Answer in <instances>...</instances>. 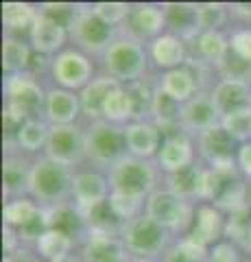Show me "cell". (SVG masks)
Here are the masks:
<instances>
[{"label": "cell", "mask_w": 251, "mask_h": 262, "mask_svg": "<svg viewBox=\"0 0 251 262\" xmlns=\"http://www.w3.org/2000/svg\"><path fill=\"white\" fill-rule=\"evenodd\" d=\"M75 177L70 175L66 164H59L51 158L39 160L31 168V186L29 190L42 201H59L72 190Z\"/></svg>", "instance_id": "6da1fadb"}, {"label": "cell", "mask_w": 251, "mask_h": 262, "mask_svg": "<svg viewBox=\"0 0 251 262\" xmlns=\"http://www.w3.org/2000/svg\"><path fill=\"white\" fill-rule=\"evenodd\" d=\"M153 182H155V173H153V168L140 158L118 160L114 166H111V173H109L111 192L135 196V199H142L147 192H151Z\"/></svg>", "instance_id": "7a4b0ae2"}, {"label": "cell", "mask_w": 251, "mask_h": 262, "mask_svg": "<svg viewBox=\"0 0 251 262\" xmlns=\"http://www.w3.org/2000/svg\"><path fill=\"white\" fill-rule=\"evenodd\" d=\"M105 68L116 81H135L147 70V55L133 39H118L105 51Z\"/></svg>", "instance_id": "3957f363"}, {"label": "cell", "mask_w": 251, "mask_h": 262, "mask_svg": "<svg viewBox=\"0 0 251 262\" xmlns=\"http://www.w3.org/2000/svg\"><path fill=\"white\" fill-rule=\"evenodd\" d=\"M166 227L159 225L157 221H153L151 216L131 219L123 227V241L127 249L131 253H138V256H155L166 245Z\"/></svg>", "instance_id": "277c9868"}, {"label": "cell", "mask_w": 251, "mask_h": 262, "mask_svg": "<svg viewBox=\"0 0 251 262\" xmlns=\"http://www.w3.org/2000/svg\"><path fill=\"white\" fill-rule=\"evenodd\" d=\"M127 149L125 131L116 129L109 122H94L85 136V151L96 162H118Z\"/></svg>", "instance_id": "5b68a950"}, {"label": "cell", "mask_w": 251, "mask_h": 262, "mask_svg": "<svg viewBox=\"0 0 251 262\" xmlns=\"http://www.w3.org/2000/svg\"><path fill=\"white\" fill-rule=\"evenodd\" d=\"M44 92L33 79L29 77H9L7 79V112H11L22 122L31 120V116L42 107Z\"/></svg>", "instance_id": "8992f818"}, {"label": "cell", "mask_w": 251, "mask_h": 262, "mask_svg": "<svg viewBox=\"0 0 251 262\" xmlns=\"http://www.w3.org/2000/svg\"><path fill=\"white\" fill-rule=\"evenodd\" d=\"M147 216L166 229H181L190 221V208L181 196L171 190H157L147 201Z\"/></svg>", "instance_id": "52a82bcc"}, {"label": "cell", "mask_w": 251, "mask_h": 262, "mask_svg": "<svg viewBox=\"0 0 251 262\" xmlns=\"http://www.w3.org/2000/svg\"><path fill=\"white\" fill-rule=\"evenodd\" d=\"M48 158L59 162V164H75L79 162L85 151V136H81V131L75 125H55L48 134L46 142Z\"/></svg>", "instance_id": "ba28073f"}, {"label": "cell", "mask_w": 251, "mask_h": 262, "mask_svg": "<svg viewBox=\"0 0 251 262\" xmlns=\"http://www.w3.org/2000/svg\"><path fill=\"white\" fill-rule=\"evenodd\" d=\"M70 31L72 37L87 51H101L111 39V24L101 20L94 11H79Z\"/></svg>", "instance_id": "9c48e42d"}, {"label": "cell", "mask_w": 251, "mask_h": 262, "mask_svg": "<svg viewBox=\"0 0 251 262\" xmlns=\"http://www.w3.org/2000/svg\"><path fill=\"white\" fill-rule=\"evenodd\" d=\"M92 66L81 53L77 51H66L61 53L57 59L53 61V75L57 79V83H61L63 88L75 90L81 85H87V79H90Z\"/></svg>", "instance_id": "30bf717a"}, {"label": "cell", "mask_w": 251, "mask_h": 262, "mask_svg": "<svg viewBox=\"0 0 251 262\" xmlns=\"http://www.w3.org/2000/svg\"><path fill=\"white\" fill-rule=\"evenodd\" d=\"M212 101L216 105V110L221 112V116H227V114L240 112V110H247V107H251L249 83H245V81L225 79L214 88Z\"/></svg>", "instance_id": "8fae6325"}, {"label": "cell", "mask_w": 251, "mask_h": 262, "mask_svg": "<svg viewBox=\"0 0 251 262\" xmlns=\"http://www.w3.org/2000/svg\"><path fill=\"white\" fill-rule=\"evenodd\" d=\"M218 118H223V116L216 110L212 96H192L181 107V125L188 129H197L201 134L216 127Z\"/></svg>", "instance_id": "7c38bea8"}, {"label": "cell", "mask_w": 251, "mask_h": 262, "mask_svg": "<svg viewBox=\"0 0 251 262\" xmlns=\"http://www.w3.org/2000/svg\"><path fill=\"white\" fill-rule=\"evenodd\" d=\"M234 142L236 140L223 125L203 131L199 140L201 153L208 162H212V166H216V164H234Z\"/></svg>", "instance_id": "4fadbf2b"}, {"label": "cell", "mask_w": 251, "mask_h": 262, "mask_svg": "<svg viewBox=\"0 0 251 262\" xmlns=\"http://www.w3.org/2000/svg\"><path fill=\"white\" fill-rule=\"evenodd\" d=\"M72 194L77 199V208L81 212L90 210L94 206H99L107 196V182L99 173H79L75 175L72 182Z\"/></svg>", "instance_id": "5bb4252c"}, {"label": "cell", "mask_w": 251, "mask_h": 262, "mask_svg": "<svg viewBox=\"0 0 251 262\" xmlns=\"http://www.w3.org/2000/svg\"><path fill=\"white\" fill-rule=\"evenodd\" d=\"M83 258L85 262H125V249L111 234L92 229L83 247Z\"/></svg>", "instance_id": "9a60e30c"}, {"label": "cell", "mask_w": 251, "mask_h": 262, "mask_svg": "<svg viewBox=\"0 0 251 262\" xmlns=\"http://www.w3.org/2000/svg\"><path fill=\"white\" fill-rule=\"evenodd\" d=\"M120 83L111 77H99L94 79L92 83H87L81 92L79 101H81V110H83L90 118H99L103 116V110H105V103L107 98L111 96L114 90H118Z\"/></svg>", "instance_id": "2e32d148"}, {"label": "cell", "mask_w": 251, "mask_h": 262, "mask_svg": "<svg viewBox=\"0 0 251 262\" xmlns=\"http://www.w3.org/2000/svg\"><path fill=\"white\" fill-rule=\"evenodd\" d=\"M127 149L131 151L133 158H151L159 146V129L149 125V122H133L125 129Z\"/></svg>", "instance_id": "e0dca14e"}, {"label": "cell", "mask_w": 251, "mask_h": 262, "mask_svg": "<svg viewBox=\"0 0 251 262\" xmlns=\"http://www.w3.org/2000/svg\"><path fill=\"white\" fill-rule=\"evenodd\" d=\"M157 160L162 164V168H166L168 173H175V170H181L186 166H190V160H192V144H190V140L184 134L168 136L166 140L162 142Z\"/></svg>", "instance_id": "ac0fdd59"}, {"label": "cell", "mask_w": 251, "mask_h": 262, "mask_svg": "<svg viewBox=\"0 0 251 262\" xmlns=\"http://www.w3.org/2000/svg\"><path fill=\"white\" fill-rule=\"evenodd\" d=\"M31 42H33L37 53H44V55L55 53L66 42V29L55 20L39 13L35 20V27L31 29Z\"/></svg>", "instance_id": "d6986e66"}, {"label": "cell", "mask_w": 251, "mask_h": 262, "mask_svg": "<svg viewBox=\"0 0 251 262\" xmlns=\"http://www.w3.org/2000/svg\"><path fill=\"white\" fill-rule=\"evenodd\" d=\"M81 110V101L68 90H51L46 94V114L55 125H72Z\"/></svg>", "instance_id": "ffe728a7"}, {"label": "cell", "mask_w": 251, "mask_h": 262, "mask_svg": "<svg viewBox=\"0 0 251 262\" xmlns=\"http://www.w3.org/2000/svg\"><path fill=\"white\" fill-rule=\"evenodd\" d=\"M164 24H166L164 11H159L157 7L151 5L135 7L129 13V31L138 37H155L164 29Z\"/></svg>", "instance_id": "44dd1931"}, {"label": "cell", "mask_w": 251, "mask_h": 262, "mask_svg": "<svg viewBox=\"0 0 251 262\" xmlns=\"http://www.w3.org/2000/svg\"><path fill=\"white\" fill-rule=\"evenodd\" d=\"M162 90L171 98H175L177 103H188L194 94V90H197V77H194L192 70L186 68V66L168 70L166 75L162 77Z\"/></svg>", "instance_id": "7402d4cb"}, {"label": "cell", "mask_w": 251, "mask_h": 262, "mask_svg": "<svg viewBox=\"0 0 251 262\" xmlns=\"http://www.w3.org/2000/svg\"><path fill=\"white\" fill-rule=\"evenodd\" d=\"M164 18L166 24L181 35H192L199 31V5L188 3H168L164 5Z\"/></svg>", "instance_id": "603a6c76"}, {"label": "cell", "mask_w": 251, "mask_h": 262, "mask_svg": "<svg viewBox=\"0 0 251 262\" xmlns=\"http://www.w3.org/2000/svg\"><path fill=\"white\" fill-rule=\"evenodd\" d=\"M151 55H153V61H155L159 68L175 70V68H181V61L186 57V48H184V42L179 37L159 35V37H155V42L151 46Z\"/></svg>", "instance_id": "cb8c5ba5"}, {"label": "cell", "mask_w": 251, "mask_h": 262, "mask_svg": "<svg viewBox=\"0 0 251 262\" xmlns=\"http://www.w3.org/2000/svg\"><path fill=\"white\" fill-rule=\"evenodd\" d=\"M221 232H223V219L218 214V210L210 208V206L199 208L197 216H194L190 238L199 241L201 245H208V243H214Z\"/></svg>", "instance_id": "d4e9b609"}, {"label": "cell", "mask_w": 251, "mask_h": 262, "mask_svg": "<svg viewBox=\"0 0 251 262\" xmlns=\"http://www.w3.org/2000/svg\"><path fill=\"white\" fill-rule=\"evenodd\" d=\"M46 212V221H48V229H55V232H61L66 236H75L81 223H83V214L81 210L75 206H68V203H59L51 210H44Z\"/></svg>", "instance_id": "484cf974"}, {"label": "cell", "mask_w": 251, "mask_h": 262, "mask_svg": "<svg viewBox=\"0 0 251 262\" xmlns=\"http://www.w3.org/2000/svg\"><path fill=\"white\" fill-rule=\"evenodd\" d=\"M168 184H171V192H175L177 196H201L203 192V170L194 168V166H186L181 170H175L168 177Z\"/></svg>", "instance_id": "4316f807"}, {"label": "cell", "mask_w": 251, "mask_h": 262, "mask_svg": "<svg viewBox=\"0 0 251 262\" xmlns=\"http://www.w3.org/2000/svg\"><path fill=\"white\" fill-rule=\"evenodd\" d=\"M37 11L31 5L24 3H5L3 5V22L9 31H29L35 27L37 20Z\"/></svg>", "instance_id": "83f0119b"}, {"label": "cell", "mask_w": 251, "mask_h": 262, "mask_svg": "<svg viewBox=\"0 0 251 262\" xmlns=\"http://www.w3.org/2000/svg\"><path fill=\"white\" fill-rule=\"evenodd\" d=\"M3 184L7 194H22L31 186V173L27 164L18 158H7L3 164Z\"/></svg>", "instance_id": "f1b7e54d"}, {"label": "cell", "mask_w": 251, "mask_h": 262, "mask_svg": "<svg viewBox=\"0 0 251 262\" xmlns=\"http://www.w3.org/2000/svg\"><path fill=\"white\" fill-rule=\"evenodd\" d=\"M31 51L27 44H22L20 39H5L3 44V68L5 72H9L11 77H15L18 72L31 66Z\"/></svg>", "instance_id": "f546056e"}, {"label": "cell", "mask_w": 251, "mask_h": 262, "mask_svg": "<svg viewBox=\"0 0 251 262\" xmlns=\"http://www.w3.org/2000/svg\"><path fill=\"white\" fill-rule=\"evenodd\" d=\"M37 245V251L42 253L46 260H61V258H68V251L72 247V238L61 232H55V229H48L44 236H39Z\"/></svg>", "instance_id": "4dcf8cb0"}, {"label": "cell", "mask_w": 251, "mask_h": 262, "mask_svg": "<svg viewBox=\"0 0 251 262\" xmlns=\"http://www.w3.org/2000/svg\"><path fill=\"white\" fill-rule=\"evenodd\" d=\"M197 51L199 55L208 61H214V63H221L225 57L230 53V44L225 42V37L216 31H203L201 35L197 37Z\"/></svg>", "instance_id": "1f68e13d"}, {"label": "cell", "mask_w": 251, "mask_h": 262, "mask_svg": "<svg viewBox=\"0 0 251 262\" xmlns=\"http://www.w3.org/2000/svg\"><path fill=\"white\" fill-rule=\"evenodd\" d=\"M81 214H83L85 221H90L92 229H96V232H107V234L114 232V229L120 225V221H123L114 212V208H111L109 199H105L103 203H99V206H94L90 210L81 212Z\"/></svg>", "instance_id": "d6a6232c"}, {"label": "cell", "mask_w": 251, "mask_h": 262, "mask_svg": "<svg viewBox=\"0 0 251 262\" xmlns=\"http://www.w3.org/2000/svg\"><path fill=\"white\" fill-rule=\"evenodd\" d=\"M37 214H39V208L29 199H15V201H9L5 206V223H7V227L24 229Z\"/></svg>", "instance_id": "836d02e7"}, {"label": "cell", "mask_w": 251, "mask_h": 262, "mask_svg": "<svg viewBox=\"0 0 251 262\" xmlns=\"http://www.w3.org/2000/svg\"><path fill=\"white\" fill-rule=\"evenodd\" d=\"M103 116L107 120H125L129 116H133V101H131V94L129 90L125 88H118L111 92V96L107 98L105 103V110H103Z\"/></svg>", "instance_id": "e575fe53"}, {"label": "cell", "mask_w": 251, "mask_h": 262, "mask_svg": "<svg viewBox=\"0 0 251 262\" xmlns=\"http://www.w3.org/2000/svg\"><path fill=\"white\" fill-rule=\"evenodd\" d=\"M151 112L155 114V118L162 122V127L171 125V122H175V120H181V107H179V103H177L175 98L168 96L162 88L157 90L155 94H153Z\"/></svg>", "instance_id": "d590c367"}, {"label": "cell", "mask_w": 251, "mask_h": 262, "mask_svg": "<svg viewBox=\"0 0 251 262\" xmlns=\"http://www.w3.org/2000/svg\"><path fill=\"white\" fill-rule=\"evenodd\" d=\"M48 131L42 122L37 120H27L24 125L18 129V134H15V140H18L20 146H24L27 151H37L39 146L44 142H48Z\"/></svg>", "instance_id": "8d00e7d4"}, {"label": "cell", "mask_w": 251, "mask_h": 262, "mask_svg": "<svg viewBox=\"0 0 251 262\" xmlns=\"http://www.w3.org/2000/svg\"><path fill=\"white\" fill-rule=\"evenodd\" d=\"M221 125L230 131L234 140H242V142L251 140V107L223 116Z\"/></svg>", "instance_id": "74e56055"}, {"label": "cell", "mask_w": 251, "mask_h": 262, "mask_svg": "<svg viewBox=\"0 0 251 262\" xmlns=\"http://www.w3.org/2000/svg\"><path fill=\"white\" fill-rule=\"evenodd\" d=\"M39 13L46 15V18L55 20L57 24H61L63 29H72V24L77 20V7L75 5H68V3H48V5H42Z\"/></svg>", "instance_id": "f35d334b"}, {"label": "cell", "mask_w": 251, "mask_h": 262, "mask_svg": "<svg viewBox=\"0 0 251 262\" xmlns=\"http://www.w3.org/2000/svg\"><path fill=\"white\" fill-rule=\"evenodd\" d=\"M206 260V245H201L194 238H184L171 253L168 262H203Z\"/></svg>", "instance_id": "ab89813d"}, {"label": "cell", "mask_w": 251, "mask_h": 262, "mask_svg": "<svg viewBox=\"0 0 251 262\" xmlns=\"http://www.w3.org/2000/svg\"><path fill=\"white\" fill-rule=\"evenodd\" d=\"M225 18H227V13H225L223 5H212V3L199 5V29L201 31H216L225 22Z\"/></svg>", "instance_id": "60d3db41"}, {"label": "cell", "mask_w": 251, "mask_h": 262, "mask_svg": "<svg viewBox=\"0 0 251 262\" xmlns=\"http://www.w3.org/2000/svg\"><path fill=\"white\" fill-rule=\"evenodd\" d=\"M221 66V70L225 72V79H234V81H245L251 75V61H245L240 59V57H236L234 53H227V57L218 63Z\"/></svg>", "instance_id": "b9f144b4"}, {"label": "cell", "mask_w": 251, "mask_h": 262, "mask_svg": "<svg viewBox=\"0 0 251 262\" xmlns=\"http://www.w3.org/2000/svg\"><path fill=\"white\" fill-rule=\"evenodd\" d=\"M92 11L107 24H118V22H123L125 18H129L131 7L125 5V3H99V5H94Z\"/></svg>", "instance_id": "7bdbcfd3"}, {"label": "cell", "mask_w": 251, "mask_h": 262, "mask_svg": "<svg viewBox=\"0 0 251 262\" xmlns=\"http://www.w3.org/2000/svg\"><path fill=\"white\" fill-rule=\"evenodd\" d=\"M109 203H111L114 212L123 221L125 219L131 221L133 214L138 212V208H140V199H135V196H127V194H120V192H111L109 194Z\"/></svg>", "instance_id": "ee69618b"}, {"label": "cell", "mask_w": 251, "mask_h": 262, "mask_svg": "<svg viewBox=\"0 0 251 262\" xmlns=\"http://www.w3.org/2000/svg\"><path fill=\"white\" fill-rule=\"evenodd\" d=\"M230 51L236 57H240V59L251 61V29H242L234 33L230 42Z\"/></svg>", "instance_id": "f6af8a7d"}, {"label": "cell", "mask_w": 251, "mask_h": 262, "mask_svg": "<svg viewBox=\"0 0 251 262\" xmlns=\"http://www.w3.org/2000/svg\"><path fill=\"white\" fill-rule=\"evenodd\" d=\"M208 262H238V251L232 243H218L210 251Z\"/></svg>", "instance_id": "bcb514c9"}, {"label": "cell", "mask_w": 251, "mask_h": 262, "mask_svg": "<svg viewBox=\"0 0 251 262\" xmlns=\"http://www.w3.org/2000/svg\"><path fill=\"white\" fill-rule=\"evenodd\" d=\"M129 94H131V101H133V116H138L147 105H153V96L144 90L142 83H133L131 88H127Z\"/></svg>", "instance_id": "7dc6e473"}, {"label": "cell", "mask_w": 251, "mask_h": 262, "mask_svg": "<svg viewBox=\"0 0 251 262\" xmlns=\"http://www.w3.org/2000/svg\"><path fill=\"white\" fill-rule=\"evenodd\" d=\"M238 164L247 175H251V142H245L238 149Z\"/></svg>", "instance_id": "c3c4849f"}, {"label": "cell", "mask_w": 251, "mask_h": 262, "mask_svg": "<svg viewBox=\"0 0 251 262\" xmlns=\"http://www.w3.org/2000/svg\"><path fill=\"white\" fill-rule=\"evenodd\" d=\"M13 245H15V234L11 232V227H5V249L13 251Z\"/></svg>", "instance_id": "681fc988"}, {"label": "cell", "mask_w": 251, "mask_h": 262, "mask_svg": "<svg viewBox=\"0 0 251 262\" xmlns=\"http://www.w3.org/2000/svg\"><path fill=\"white\" fill-rule=\"evenodd\" d=\"M245 247L251 251V223H249V227H247V232H245V236H242V241H240Z\"/></svg>", "instance_id": "f907efd6"}, {"label": "cell", "mask_w": 251, "mask_h": 262, "mask_svg": "<svg viewBox=\"0 0 251 262\" xmlns=\"http://www.w3.org/2000/svg\"><path fill=\"white\" fill-rule=\"evenodd\" d=\"M55 262H75V260H72V258L68 256V258H61V260H55Z\"/></svg>", "instance_id": "816d5d0a"}, {"label": "cell", "mask_w": 251, "mask_h": 262, "mask_svg": "<svg viewBox=\"0 0 251 262\" xmlns=\"http://www.w3.org/2000/svg\"><path fill=\"white\" fill-rule=\"evenodd\" d=\"M3 262H13V258H11V256H7V258H5Z\"/></svg>", "instance_id": "f5cc1de1"}, {"label": "cell", "mask_w": 251, "mask_h": 262, "mask_svg": "<svg viewBox=\"0 0 251 262\" xmlns=\"http://www.w3.org/2000/svg\"><path fill=\"white\" fill-rule=\"evenodd\" d=\"M31 262H42V260H31Z\"/></svg>", "instance_id": "db71d44e"}, {"label": "cell", "mask_w": 251, "mask_h": 262, "mask_svg": "<svg viewBox=\"0 0 251 262\" xmlns=\"http://www.w3.org/2000/svg\"><path fill=\"white\" fill-rule=\"evenodd\" d=\"M164 262H168V260H164Z\"/></svg>", "instance_id": "11a10c76"}]
</instances>
